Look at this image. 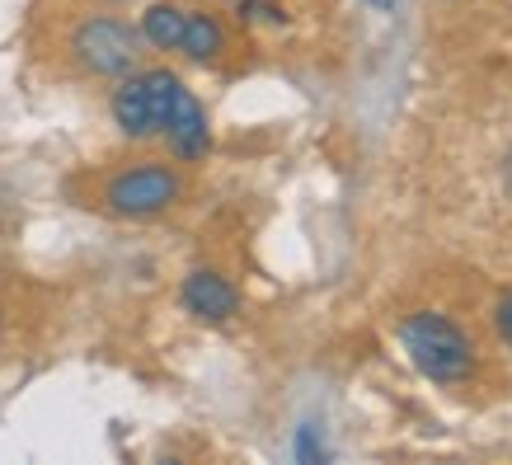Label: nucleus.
I'll return each instance as SVG.
<instances>
[{"mask_svg":"<svg viewBox=\"0 0 512 465\" xmlns=\"http://www.w3.org/2000/svg\"><path fill=\"white\" fill-rule=\"evenodd\" d=\"M400 343L428 381H466L475 372V343L466 339L461 325H451L447 315H433V310L409 315L400 325Z\"/></svg>","mask_w":512,"mask_h":465,"instance_id":"f257e3e1","label":"nucleus"},{"mask_svg":"<svg viewBox=\"0 0 512 465\" xmlns=\"http://www.w3.org/2000/svg\"><path fill=\"white\" fill-rule=\"evenodd\" d=\"M240 19H249V24H254V19H273V24H278L282 10L273 0H245V5H240Z\"/></svg>","mask_w":512,"mask_h":465,"instance_id":"1a4fd4ad","label":"nucleus"},{"mask_svg":"<svg viewBox=\"0 0 512 465\" xmlns=\"http://www.w3.org/2000/svg\"><path fill=\"white\" fill-rule=\"evenodd\" d=\"M184 24H188V15L179 5H151V10L141 15V38L151 47H160V52H179Z\"/></svg>","mask_w":512,"mask_h":465,"instance_id":"0eeeda50","label":"nucleus"},{"mask_svg":"<svg viewBox=\"0 0 512 465\" xmlns=\"http://www.w3.org/2000/svg\"><path fill=\"white\" fill-rule=\"evenodd\" d=\"M221 47H226V29H221L212 15H188L184 38H179V52H188L193 62H217Z\"/></svg>","mask_w":512,"mask_h":465,"instance_id":"6e6552de","label":"nucleus"},{"mask_svg":"<svg viewBox=\"0 0 512 465\" xmlns=\"http://www.w3.org/2000/svg\"><path fill=\"white\" fill-rule=\"evenodd\" d=\"M141 29L123 24V19H109V15H94L85 24H76L71 33V52H76V62L94 76H127V71H137L141 62Z\"/></svg>","mask_w":512,"mask_h":465,"instance_id":"7ed1b4c3","label":"nucleus"},{"mask_svg":"<svg viewBox=\"0 0 512 465\" xmlns=\"http://www.w3.org/2000/svg\"><path fill=\"white\" fill-rule=\"evenodd\" d=\"M296 456H301V461H325V447L315 442V428H301V433H296Z\"/></svg>","mask_w":512,"mask_h":465,"instance_id":"9d476101","label":"nucleus"},{"mask_svg":"<svg viewBox=\"0 0 512 465\" xmlns=\"http://www.w3.org/2000/svg\"><path fill=\"white\" fill-rule=\"evenodd\" d=\"M367 5H376V10H395V0H367Z\"/></svg>","mask_w":512,"mask_h":465,"instance_id":"ddd939ff","label":"nucleus"},{"mask_svg":"<svg viewBox=\"0 0 512 465\" xmlns=\"http://www.w3.org/2000/svg\"><path fill=\"white\" fill-rule=\"evenodd\" d=\"M179 90H184V80L174 76V71H165V66H156V71H127L109 104L113 123L123 127V137H132V141L160 137Z\"/></svg>","mask_w":512,"mask_h":465,"instance_id":"f03ea898","label":"nucleus"},{"mask_svg":"<svg viewBox=\"0 0 512 465\" xmlns=\"http://www.w3.org/2000/svg\"><path fill=\"white\" fill-rule=\"evenodd\" d=\"M179 193H184V179L170 165H132L104 188V202L118 217H156V212H170Z\"/></svg>","mask_w":512,"mask_h":465,"instance_id":"20e7f679","label":"nucleus"},{"mask_svg":"<svg viewBox=\"0 0 512 465\" xmlns=\"http://www.w3.org/2000/svg\"><path fill=\"white\" fill-rule=\"evenodd\" d=\"M494 320H498V334L508 339V348H512V292L498 301V310H494Z\"/></svg>","mask_w":512,"mask_h":465,"instance_id":"9b49d317","label":"nucleus"},{"mask_svg":"<svg viewBox=\"0 0 512 465\" xmlns=\"http://www.w3.org/2000/svg\"><path fill=\"white\" fill-rule=\"evenodd\" d=\"M184 306L198 320H207V325H226L235 310H240V292L221 273H212V268H193L184 278Z\"/></svg>","mask_w":512,"mask_h":465,"instance_id":"423d86ee","label":"nucleus"},{"mask_svg":"<svg viewBox=\"0 0 512 465\" xmlns=\"http://www.w3.org/2000/svg\"><path fill=\"white\" fill-rule=\"evenodd\" d=\"M160 137L170 141V151L179 155V160H202V155H207V146H212L207 113H202V104L188 90L174 94V109H170V118H165V132H160Z\"/></svg>","mask_w":512,"mask_h":465,"instance_id":"39448f33","label":"nucleus"},{"mask_svg":"<svg viewBox=\"0 0 512 465\" xmlns=\"http://www.w3.org/2000/svg\"><path fill=\"white\" fill-rule=\"evenodd\" d=\"M503 188H508V198H512V151L503 155Z\"/></svg>","mask_w":512,"mask_h":465,"instance_id":"f8f14e48","label":"nucleus"}]
</instances>
